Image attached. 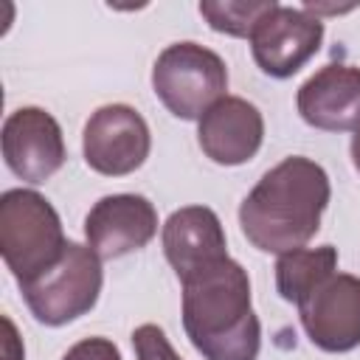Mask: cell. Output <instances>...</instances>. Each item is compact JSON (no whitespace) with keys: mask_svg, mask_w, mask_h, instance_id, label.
<instances>
[{"mask_svg":"<svg viewBox=\"0 0 360 360\" xmlns=\"http://www.w3.org/2000/svg\"><path fill=\"white\" fill-rule=\"evenodd\" d=\"M332 186L321 163L290 155L267 169L239 205V228L262 253L304 248L321 228Z\"/></svg>","mask_w":360,"mask_h":360,"instance_id":"6da1fadb","label":"cell"},{"mask_svg":"<svg viewBox=\"0 0 360 360\" xmlns=\"http://www.w3.org/2000/svg\"><path fill=\"white\" fill-rule=\"evenodd\" d=\"M183 284V329L202 360H256L262 323L253 312L248 270L231 259H214Z\"/></svg>","mask_w":360,"mask_h":360,"instance_id":"7a4b0ae2","label":"cell"},{"mask_svg":"<svg viewBox=\"0 0 360 360\" xmlns=\"http://www.w3.org/2000/svg\"><path fill=\"white\" fill-rule=\"evenodd\" d=\"M68 239L56 208L34 188H8L0 197V253L17 284L34 281L65 253Z\"/></svg>","mask_w":360,"mask_h":360,"instance_id":"3957f363","label":"cell"},{"mask_svg":"<svg viewBox=\"0 0 360 360\" xmlns=\"http://www.w3.org/2000/svg\"><path fill=\"white\" fill-rule=\"evenodd\" d=\"M152 90L180 121H200L228 90L225 59L191 39L166 45L152 65Z\"/></svg>","mask_w":360,"mask_h":360,"instance_id":"277c9868","label":"cell"},{"mask_svg":"<svg viewBox=\"0 0 360 360\" xmlns=\"http://www.w3.org/2000/svg\"><path fill=\"white\" fill-rule=\"evenodd\" d=\"M101 284L104 270L96 250L90 245L68 242L59 262L39 273L34 281L22 284L20 292L37 323L65 326L96 307Z\"/></svg>","mask_w":360,"mask_h":360,"instance_id":"5b68a950","label":"cell"},{"mask_svg":"<svg viewBox=\"0 0 360 360\" xmlns=\"http://www.w3.org/2000/svg\"><path fill=\"white\" fill-rule=\"evenodd\" d=\"M253 62L270 79L295 76L323 42V20L304 6L276 3L248 37Z\"/></svg>","mask_w":360,"mask_h":360,"instance_id":"8992f818","label":"cell"},{"mask_svg":"<svg viewBox=\"0 0 360 360\" xmlns=\"http://www.w3.org/2000/svg\"><path fill=\"white\" fill-rule=\"evenodd\" d=\"M152 149L146 118L129 104H104L90 112L82 132L84 163L107 177H124L141 169Z\"/></svg>","mask_w":360,"mask_h":360,"instance_id":"52a82bcc","label":"cell"},{"mask_svg":"<svg viewBox=\"0 0 360 360\" xmlns=\"http://www.w3.org/2000/svg\"><path fill=\"white\" fill-rule=\"evenodd\" d=\"M3 160L14 177L39 186L51 180L65 158V138L59 121L42 107H20L3 121Z\"/></svg>","mask_w":360,"mask_h":360,"instance_id":"ba28073f","label":"cell"},{"mask_svg":"<svg viewBox=\"0 0 360 360\" xmlns=\"http://www.w3.org/2000/svg\"><path fill=\"white\" fill-rule=\"evenodd\" d=\"M301 326L312 346L343 354L360 346V278L352 273L329 276L298 304Z\"/></svg>","mask_w":360,"mask_h":360,"instance_id":"9c48e42d","label":"cell"},{"mask_svg":"<svg viewBox=\"0 0 360 360\" xmlns=\"http://www.w3.org/2000/svg\"><path fill=\"white\" fill-rule=\"evenodd\" d=\"M158 233V211L143 194H107L84 217V239L104 262L146 248Z\"/></svg>","mask_w":360,"mask_h":360,"instance_id":"30bf717a","label":"cell"},{"mask_svg":"<svg viewBox=\"0 0 360 360\" xmlns=\"http://www.w3.org/2000/svg\"><path fill=\"white\" fill-rule=\"evenodd\" d=\"M264 118L256 104L242 96L219 98L197 121V143L217 166H242L262 149Z\"/></svg>","mask_w":360,"mask_h":360,"instance_id":"8fae6325","label":"cell"},{"mask_svg":"<svg viewBox=\"0 0 360 360\" xmlns=\"http://www.w3.org/2000/svg\"><path fill=\"white\" fill-rule=\"evenodd\" d=\"M298 115L323 132H354L360 127V68L332 62L315 70L295 93Z\"/></svg>","mask_w":360,"mask_h":360,"instance_id":"7c38bea8","label":"cell"},{"mask_svg":"<svg viewBox=\"0 0 360 360\" xmlns=\"http://www.w3.org/2000/svg\"><path fill=\"white\" fill-rule=\"evenodd\" d=\"M166 262L183 278L191 270L228 256V239L219 217L208 205H183L169 214L160 231Z\"/></svg>","mask_w":360,"mask_h":360,"instance_id":"4fadbf2b","label":"cell"},{"mask_svg":"<svg viewBox=\"0 0 360 360\" xmlns=\"http://www.w3.org/2000/svg\"><path fill=\"white\" fill-rule=\"evenodd\" d=\"M338 273V250L332 245L295 248L276 262V290L284 301L301 304L312 290H318L329 276Z\"/></svg>","mask_w":360,"mask_h":360,"instance_id":"5bb4252c","label":"cell"},{"mask_svg":"<svg viewBox=\"0 0 360 360\" xmlns=\"http://www.w3.org/2000/svg\"><path fill=\"white\" fill-rule=\"evenodd\" d=\"M273 6L276 0H202L197 8L214 31L248 39Z\"/></svg>","mask_w":360,"mask_h":360,"instance_id":"9a60e30c","label":"cell"},{"mask_svg":"<svg viewBox=\"0 0 360 360\" xmlns=\"http://www.w3.org/2000/svg\"><path fill=\"white\" fill-rule=\"evenodd\" d=\"M132 349L135 360H183L158 323H141L132 332Z\"/></svg>","mask_w":360,"mask_h":360,"instance_id":"2e32d148","label":"cell"},{"mask_svg":"<svg viewBox=\"0 0 360 360\" xmlns=\"http://www.w3.org/2000/svg\"><path fill=\"white\" fill-rule=\"evenodd\" d=\"M62 360H121V352L110 338L96 335V338H84V340L73 343L62 354Z\"/></svg>","mask_w":360,"mask_h":360,"instance_id":"e0dca14e","label":"cell"},{"mask_svg":"<svg viewBox=\"0 0 360 360\" xmlns=\"http://www.w3.org/2000/svg\"><path fill=\"white\" fill-rule=\"evenodd\" d=\"M3 323H6V360H22L25 357V352H22V343L17 340V329H14V323H11V318H3Z\"/></svg>","mask_w":360,"mask_h":360,"instance_id":"ac0fdd59","label":"cell"},{"mask_svg":"<svg viewBox=\"0 0 360 360\" xmlns=\"http://www.w3.org/2000/svg\"><path fill=\"white\" fill-rule=\"evenodd\" d=\"M349 152H352V166L360 172V127H357V129H354V135H352Z\"/></svg>","mask_w":360,"mask_h":360,"instance_id":"d6986e66","label":"cell"}]
</instances>
